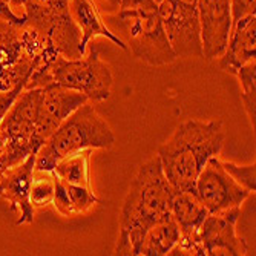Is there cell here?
Listing matches in <instances>:
<instances>
[{
	"mask_svg": "<svg viewBox=\"0 0 256 256\" xmlns=\"http://www.w3.org/2000/svg\"><path fill=\"white\" fill-rule=\"evenodd\" d=\"M174 189L162 172L158 155L138 168L120 210L115 254L136 256L146 232L170 216Z\"/></svg>",
	"mask_w": 256,
	"mask_h": 256,
	"instance_id": "1",
	"label": "cell"
},
{
	"mask_svg": "<svg viewBox=\"0 0 256 256\" xmlns=\"http://www.w3.org/2000/svg\"><path fill=\"white\" fill-rule=\"evenodd\" d=\"M224 142L226 129L221 120H189L180 124L156 154L172 189L195 190L200 172L208 160L221 154Z\"/></svg>",
	"mask_w": 256,
	"mask_h": 256,
	"instance_id": "2",
	"label": "cell"
},
{
	"mask_svg": "<svg viewBox=\"0 0 256 256\" xmlns=\"http://www.w3.org/2000/svg\"><path fill=\"white\" fill-rule=\"evenodd\" d=\"M115 135L106 120L90 104H82L52 132L36 154L37 172H52L57 161L83 149H110Z\"/></svg>",
	"mask_w": 256,
	"mask_h": 256,
	"instance_id": "3",
	"label": "cell"
},
{
	"mask_svg": "<svg viewBox=\"0 0 256 256\" xmlns=\"http://www.w3.org/2000/svg\"><path fill=\"white\" fill-rule=\"evenodd\" d=\"M115 20L128 37V48L138 60L150 66H164L178 58L154 0H138L134 5L118 8Z\"/></svg>",
	"mask_w": 256,
	"mask_h": 256,
	"instance_id": "4",
	"label": "cell"
},
{
	"mask_svg": "<svg viewBox=\"0 0 256 256\" xmlns=\"http://www.w3.org/2000/svg\"><path fill=\"white\" fill-rule=\"evenodd\" d=\"M51 86L57 84L83 94L88 102H104L110 97L114 76L110 68L100 58L96 48L89 56L80 58H66L57 56L50 64Z\"/></svg>",
	"mask_w": 256,
	"mask_h": 256,
	"instance_id": "5",
	"label": "cell"
},
{
	"mask_svg": "<svg viewBox=\"0 0 256 256\" xmlns=\"http://www.w3.org/2000/svg\"><path fill=\"white\" fill-rule=\"evenodd\" d=\"M26 23L46 32L60 56L80 58L86 52L82 50V31L69 10V0H25Z\"/></svg>",
	"mask_w": 256,
	"mask_h": 256,
	"instance_id": "6",
	"label": "cell"
},
{
	"mask_svg": "<svg viewBox=\"0 0 256 256\" xmlns=\"http://www.w3.org/2000/svg\"><path fill=\"white\" fill-rule=\"evenodd\" d=\"M158 14L176 57H202L198 0H162Z\"/></svg>",
	"mask_w": 256,
	"mask_h": 256,
	"instance_id": "7",
	"label": "cell"
},
{
	"mask_svg": "<svg viewBox=\"0 0 256 256\" xmlns=\"http://www.w3.org/2000/svg\"><path fill=\"white\" fill-rule=\"evenodd\" d=\"M195 192L208 214H216L227 208L241 207V204L252 195L232 178L218 156L210 158L195 181Z\"/></svg>",
	"mask_w": 256,
	"mask_h": 256,
	"instance_id": "8",
	"label": "cell"
},
{
	"mask_svg": "<svg viewBox=\"0 0 256 256\" xmlns=\"http://www.w3.org/2000/svg\"><path fill=\"white\" fill-rule=\"evenodd\" d=\"M207 215V208L204 207L195 190H174L170 216L178 226L180 240L169 254H206L200 238V227Z\"/></svg>",
	"mask_w": 256,
	"mask_h": 256,
	"instance_id": "9",
	"label": "cell"
},
{
	"mask_svg": "<svg viewBox=\"0 0 256 256\" xmlns=\"http://www.w3.org/2000/svg\"><path fill=\"white\" fill-rule=\"evenodd\" d=\"M84 103H88V98L77 90L57 84L44 88L32 135L34 152L37 154L52 132Z\"/></svg>",
	"mask_w": 256,
	"mask_h": 256,
	"instance_id": "10",
	"label": "cell"
},
{
	"mask_svg": "<svg viewBox=\"0 0 256 256\" xmlns=\"http://www.w3.org/2000/svg\"><path fill=\"white\" fill-rule=\"evenodd\" d=\"M241 207L208 214L201 227L200 238L206 254L210 256H244L248 252L246 240L236 235V222Z\"/></svg>",
	"mask_w": 256,
	"mask_h": 256,
	"instance_id": "11",
	"label": "cell"
},
{
	"mask_svg": "<svg viewBox=\"0 0 256 256\" xmlns=\"http://www.w3.org/2000/svg\"><path fill=\"white\" fill-rule=\"evenodd\" d=\"M198 18L202 57L206 60L220 57L232 31L230 0H198Z\"/></svg>",
	"mask_w": 256,
	"mask_h": 256,
	"instance_id": "12",
	"label": "cell"
},
{
	"mask_svg": "<svg viewBox=\"0 0 256 256\" xmlns=\"http://www.w3.org/2000/svg\"><path fill=\"white\" fill-rule=\"evenodd\" d=\"M36 155H30L18 164L0 174V198L10 202L11 210L17 214V226L34 221V207L30 202V189L34 175Z\"/></svg>",
	"mask_w": 256,
	"mask_h": 256,
	"instance_id": "13",
	"label": "cell"
},
{
	"mask_svg": "<svg viewBox=\"0 0 256 256\" xmlns=\"http://www.w3.org/2000/svg\"><path fill=\"white\" fill-rule=\"evenodd\" d=\"M256 54V18L244 17L234 23L224 52L220 56V68L224 72L236 74L238 69L254 60Z\"/></svg>",
	"mask_w": 256,
	"mask_h": 256,
	"instance_id": "14",
	"label": "cell"
},
{
	"mask_svg": "<svg viewBox=\"0 0 256 256\" xmlns=\"http://www.w3.org/2000/svg\"><path fill=\"white\" fill-rule=\"evenodd\" d=\"M69 10H71V16L82 31V50L84 52L89 42L96 37H106L118 48L128 50L126 42L106 26L98 8L92 0H71Z\"/></svg>",
	"mask_w": 256,
	"mask_h": 256,
	"instance_id": "15",
	"label": "cell"
},
{
	"mask_svg": "<svg viewBox=\"0 0 256 256\" xmlns=\"http://www.w3.org/2000/svg\"><path fill=\"white\" fill-rule=\"evenodd\" d=\"M52 178H54L52 204L60 215L66 218H72V216L89 212L90 208H94V206L100 204V200L96 196V194L92 192L90 188L68 184L62 181L60 178H57L54 174H52Z\"/></svg>",
	"mask_w": 256,
	"mask_h": 256,
	"instance_id": "16",
	"label": "cell"
},
{
	"mask_svg": "<svg viewBox=\"0 0 256 256\" xmlns=\"http://www.w3.org/2000/svg\"><path fill=\"white\" fill-rule=\"evenodd\" d=\"M180 240V230L172 216L152 226L142 241L136 256H164Z\"/></svg>",
	"mask_w": 256,
	"mask_h": 256,
	"instance_id": "17",
	"label": "cell"
},
{
	"mask_svg": "<svg viewBox=\"0 0 256 256\" xmlns=\"http://www.w3.org/2000/svg\"><path fill=\"white\" fill-rule=\"evenodd\" d=\"M90 154L92 149H83L63 156L62 160L57 161L52 174L68 184L90 188V170H89Z\"/></svg>",
	"mask_w": 256,
	"mask_h": 256,
	"instance_id": "18",
	"label": "cell"
},
{
	"mask_svg": "<svg viewBox=\"0 0 256 256\" xmlns=\"http://www.w3.org/2000/svg\"><path fill=\"white\" fill-rule=\"evenodd\" d=\"M20 26L0 18V69L16 63L22 57Z\"/></svg>",
	"mask_w": 256,
	"mask_h": 256,
	"instance_id": "19",
	"label": "cell"
},
{
	"mask_svg": "<svg viewBox=\"0 0 256 256\" xmlns=\"http://www.w3.org/2000/svg\"><path fill=\"white\" fill-rule=\"evenodd\" d=\"M235 76L240 78V83L242 88L241 100L247 112V117L250 120V124L254 129V117H256V112H254L256 110V63L254 60L240 68Z\"/></svg>",
	"mask_w": 256,
	"mask_h": 256,
	"instance_id": "20",
	"label": "cell"
},
{
	"mask_svg": "<svg viewBox=\"0 0 256 256\" xmlns=\"http://www.w3.org/2000/svg\"><path fill=\"white\" fill-rule=\"evenodd\" d=\"M54 198V178L51 172H37L34 170L31 189H30V202L34 208L44 207L52 202Z\"/></svg>",
	"mask_w": 256,
	"mask_h": 256,
	"instance_id": "21",
	"label": "cell"
},
{
	"mask_svg": "<svg viewBox=\"0 0 256 256\" xmlns=\"http://www.w3.org/2000/svg\"><path fill=\"white\" fill-rule=\"evenodd\" d=\"M222 168L240 186H242L244 189L254 194V190H256V180H254L256 166H254V162L253 164H248V166H238V164H235V162L228 161V162H222Z\"/></svg>",
	"mask_w": 256,
	"mask_h": 256,
	"instance_id": "22",
	"label": "cell"
},
{
	"mask_svg": "<svg viewBox=\"0 0 256 256\" xmlns=\"http://www.w3.org/2000/svg\"><path fill=\"white\" fill-rule=\"evenodd\" d=\"M256 2L254 0H230V12H232V26L238 20L254 16Z\"/></svg>",
	"mask_w": 256,
	"mask_h": 256,
	"instance_id": "23",
	"label": "cell"
},
{
	"mask_svg": "<svg viewBox=\"0 0 256 256\" xmlns=\"http://www.w3.org/2000/svg\"><path fill=\"white\" fill-rule=\"evenodd\" d=\"M25 89V86H17L11 90H0V123L5 118V115L12 108L14 102L20 96V92Z\"/></svg>",
	"mask_w": 256,
	"mask_h": 256,
	"instance_id": "24",
	"label": "cell"
},
{
	"mask_svg": "<svg viewBox=\"0 0 256 256\" xmlns=\"http://www.w3.org/2000/svg\"><path fill=\"white\" fill-rule=\"evenodd\" d=\"M0 18L8 20L11 23H16V25H23L26 22L25 14L23 16H17L12 11V6L6 2V0H0Z\"/></svg>",
	"mask_w": 256,
	"mask_h": 256,
	"instance_id": "25",
	"label": "cell"
},
{
	"mask_svg": "<svg viewBox=\"0 0 256 256\" xmlns=\"http://www.w3.org/2000/svg\"><path fill=\"white\" fill-rule=\"evenodd\" d=\"M6 2H8L11 6H23V4H25V0H6Z\"/></svg>",
	"mask_w": 256,
	"mask_h": 256,
	"instance_id": "26",
	"label": "cell"
},
{
	"mask_svg": "<svg viewBox=\"0 0 256 256\" xmlns=\"http://www.w3.org/2000/svg\"><path fill=\"white\" fill-rule=\"evenodd\" d=\"M106 2H109L112 5V8H117L118 10V6H120V0H106Z\"/></svg>",
	"mask_w": 256,
	"mask_h": 256,
	"instance_id": "27",
	"label": "cell"
},
{
	"mask_svg": "<svg viewBox=\"0 0 256 256\" xmlns=\"http://www.w3.org/2000/svg\"><path fill=\"white\" fill-rule=\"evenodd\" d=\"M154 2H155V4L158 5V4H161V2H162V0H154Z\"/></svg>",
	"mask_w": 256,
	"mask_h": 256,
	"instance_id": "28",
	"label": "cell"
}]
</instances>
